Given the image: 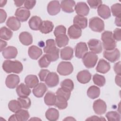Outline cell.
<instances>
[{
    "label": "cell",
    "instance_id": "1",
    "mask_svg": "<svg viewBox=\"0 0 121 121\" xmlns=\"http://www.w3.org/2000/svg\"><path fill=\"white\" fill-rule=\"evenodd\" d=\"M3 69L8 73H14L19 74L23 69V66L21 62L16 60H5L2 64Z\"/></svg>",
    "mask_w": 121,
    "mask_h": 121
},
{
    "label": "cell",
    "instance_id": "2",
    "mask_svg": "<svg viewBox=\"0 0 121 121\" xmlns=\"http://www.w3.org/2000/svg\"><path fill=\"white\" fill-rule=\"evenodd\" d=\"M101 40L105 50H111L115 48L116 43L113 37L112 32L109 31L104 32L101 35Z\"/></svg>",
    "mask_w": 121,
    "mask_h": 121
},
{
    "label": "cell",
    "instance_id": "3",
    "mask_svg": "<svg viewBox=\"0 0 121 121\" xmlns=\"http://www.w3.org/2000/svg\"><path fill=\"white\" fill-rule=\"evenodd\" d=\"M89 26L92 31L100 33L104 29V24L102 19L98 17H95L89 19Z\"/></svg>",
    "mask_w": 121,
    "mask_h": 121
},
{
    "label": "cell",
    "instance_id": "4",
    "mask_svg": "<svg viewBox=\"0 0 121 121\" xmlns=\"http://www.w3.org/2000/svg\"><path fill=\"white\" fill-rule=\"evenodd\" d=\"M98 60L97 55L92 52H87L82 58V61L87 68H92L95 65Z\"/></svg>",
    "mask_w": 121,
    "mask_h": 121
},
{
    "label": "cell",
    "instance_id": "5",
    "mask_svg": "<svg viewBox=\"0 0 121 121\" xmlns=\"http://www.w3.org/2000/svg\"><path fill=\"white\" fill-rule=\"evenodd\" d=\"M57 70L58 73L60 75H69L73 72V66L70 62L61 61L59 64Z\"/></svg>",
    "mask_w": 121,
    "mask_h": 121
},
{
    "label": "cell",
    "instance_id": "6",
    "mask_svg": "<svg viewBox=\"0 0 121 121\" xmlns=\"http://www.w3.org/2000/svg\"><path fill=\"white\" fill-rule=\"evenodd\" d=\"M103 56L110 62H114L119 59L120 52L116 48L111 50H105L103 53Z\"/></svg>",
    "mask_w": 121,
    "mask_h": 121
},
{
    "label": "cell",
    "instance_id": "7",
    "mask_svg": "<svg viewBox=\"0 0 121 121\" xmlns=\"http://www.w3.org/2000/svg\"><path fill=\"white\" fill-rule=\"evenodd\" d=\"M93 108L96 114L101 115L105 113L106 112L107 106L104 101L98 99L94 102Z\"/></svg>",
    "mask_w": 121,
    "mask_h": 121
},
{
    "label": "cell",
    "instance_id": "8",
    "mask_svg": "<svg viewBox=\"0 0 121 121\" xmlns=\"http://www.w3.org/2000/svg\"><path fill=\"white\" fill-rule=\"evenodd\" d=\"M90 51L95 53H100L103 50L101 42L96 39H91L87 43Z\"/></svg>",
    "mask_w": 121,
    "mask_h": 121
},
{
    "label": "cell",
    "instance_id": "9",
    "mask_svg": "<svg viewBox=\"0 0 121 121\" xmlns=\"http://www.w3.org/2000/svg\"><path fill=\"white\" fill-rule=\"evenodd\" d=\"M15 15L20 21L25 22L29 17L30 12L25 7H20L17 9Z\"/></svg>",
    "mask_w": 121,
    "mask_h": 121
},
{
    "label": "cell",
    "instance_id": "10",
    "mask_svg": "<svg viewBox=\"0 0 121 121\" xmlns=\"http://www.w3.org/2000/svg\"><path fill=\"white\" fill-rule=\"evenodd\" d=\"M88 47L86 43L79 42L78 43L75 48V56L79 59L82 58L87 52Z\"/></svg>",
    "mask_w": 121,
    "mask_h": 121
},
{
    "label": "cell",
    "instance_id": "11",
    "mask_svg": "<svg viewBox=\"0 0 121 121\" xmlns=\"http://www.w3.org/2000/svg\"><path fill=\"white\" fill-rule=\"evenodd\" d=\"M46 85L49 87H53L58 85L59 78L57 74L53 72H50L45 80Z\"/></svg>",
    "mask_w": 121,
    "mask_h": 121
},
{
    "label": "cell",
    "instance_id": "12",
    "mask_svg": "<svg viewBox=\"0 0 121 121\" xmlns=\"http://www.w3.org/2000/svg\"><path fill=\"white\" fill-rule=\"evenodd\" d=\"M75 10L76 13L81 16H87L89 12V8L84 2H78L75 6Z\"/></svg>",
    "mask_w": 121,
    "mask_h": 121
},
{
    "label": "cell",
    "instance_id": "13",
    "mask_svg": "<svg viewBox=\"0 0 121 121\" xmlns=\"http://www.w3.org/2000/svg\"><path fill=\"white\" fill-rule=\"evenodd\" d=\"M20 82V78L18 76L15 74H10L8 75L5 80L6 86L11 89L16 87Z\"/></svg>",
    "mask_w": 121,
    "mask_h": 121
},
{
    "label": "cell",
    "instance_id": "14",
    "mask_svg": "<svg viewBox=\"0 0 121 121\" xmlns=\"http://www.w3.org/2000/svg\"><path fill=\"white\" fill-rule=\"evenodd\" d=\"M60 4L59 1H51L47 5V12L51 16H55L58 14L60 10Z\"/></svg>",
    "mask_w": 121,
    "mask_h": 121
},
{
    "label": "cell",
    "instance_id": "15",
    "mask_svg": "<svg viewBox=\"0 0 121 121\" xmlns=\"http://www.w3.org/2000/svg\"><path fill=\"white\" fill-rule=\"evenodd\" d=\"M68 34L70 38L77 39L81 36L82 30L78 26L73 25L70 26L68 28Z\"/></svg>",
    "mask_w": 121,
    "mask_h": 121
},
{
    "label": "cell",
    "instance_id": "16",
    "mask_svg": "<svg viewBox=\"0 0 121 121\" xmlns=\"http://www.w3.org/2000/svg\"><path fill=\"white\" fill-rule=\"evenodd\" d=\"M78 81L81 84H86L88 83L91 79V74L87 70H83L79 71L77 75Z\"/></svg>",
    "mask_w": 121,
    "mask_h": 121
},
{
    "label": "cell",
    "instance_id": "17",
    "mask_svg": "<svg viewBox=\"0 0 121 121\" xmlns=\"http://www.w3.org/2000/svg\"><path fill=\"white\" fill-rule=\"evenodd\" d=\"M17 54V49L14 46H8L2 51V55L6 59H14L16 57Z\"/></svg>",
    "mask_w": 121,
    "mask_h": 121
},
{
    "label": "cell",
    "instance_id": "18",
    "mask_svg": "<svg viewBox=\"0 0 121 121\" xmlns=\"http://www.w3.org/2000/svg\"><path fill=\"white\" fill-rule=\"evenodd\" d=\"M47 90L46 85L43 83H39L33 89V93L36 97H42Z\"/></svg>",
    "mask_w": 121,
    "mask_h": 121
},
{
    "label": "cell",
    "instance_id": "19",
    "mask_svg": "<svg viewBox=\"0 0 121 121\" xmlns=\"http://www.w3.org/2000/svg\"><path fill=\"white\" fill-rule=\"evenodd\" d=\"M110 63L104 59H101L98 62L96 70L99 73L105 74L110 69Z\"/></svg>",
    "mask_w": 121,
    "mask_h": 121
},
{
    "label": "cell",
    "instance_id": "20",
    "mask_svg": "<svg viewBox=\"0 0 121 121\" xmlns=\"http://www.w3.org/2000/svg\"><path fill=\"white\" fill-rule=\"evenodd\" d=\"M6 25L11 30L13 31H17L21 26V23L20 21L15 17H10L8 18Z\"/></svg>",
    "mask_w": 121,
    "mask_h": 121
},
{
    "label": "cell",
    "instance_id": "21",
    "mask_svg": "<svg viewBox=\"0 0 121 121\" xmlns=\"http://www.w3.org/2000/svg\"><path fill=\"white\" fill-rule=\"evenodd\" d=\"M75 6V2L72 0H62L61 1L60 6L62 10L68 13H70L74 12L73 8Z\"/></svg>",
    "mask_w": 121,
    "mask_h": 121
},
{
    "label": "cell",
    "instance_id": "22",
    "mask_svg": "<svg viewBox=\"0 0 121 121\" xmlns=\"http://www.w3.org/2000/svg\"><path fill=\"white\" fill-rule=\"evenodd\" d=\"M98 15L104 19H108L111 17V10L109 7L105 4H101L97 8Z\"/></svg>",
    "mask_w": 121,
    "mask_h": 121
},
{
    "label": "cell",
    "instance_id": "23",
    "mask_svg": "<svg viewBox=\"0 0 121 121\" xmlns=\"http://www.w3.org/2000/svg\"><path fill=\"white\" fill-rule=\"evenodd\" d=\"M28 53L30 58L33 60H37L42 55L43 52L42 49L38 47L32 45L29 47Z\"/></svg>",
    "mask_w": 121,
    "mask_h": 121
},
{
    "label": "cell",
    "instance_id": "24",
    "mask_svg": "<svg viewBox=\"0 0 121 121\" xmlns=\"http://www.w3.org/2000/svg\"><path fill=\"white\" fill-rule=\"evenodd\" d=\"M16 92L19 97H26L30 94L31 90L24 83H21L17 86Z\"/></svg>",
    "mask_w": 121,
    "mask_h": 121
},
{
    "label": "cell",
    "instance_id": "25",
    "mask_svg": "<svg viewBox=\"0 0 121 121\" xmlns=\"http://www.w3.org/2000/svg\"><path fill=\"white\" fill-rule=\"evenodd\" d=\"M60 58L63 60H70L73 57V49L69 46H66L61 49Z\"/></svg>",
    "mask_w": 121,
    "mask_h": 121
},
{
    "label": "cell",
    "instance_id": "26",
    "mask_svg": "<svg viewBox=\"0 0 121 121\" xmlns=\"http://www.w3.org/2000/svg\"><path fill=\"white\" fill-rule=\"evenodd\" d=\"M42 22V19L38 16H33L29 19L28 25L29 27L33 30H39V28Z\"/></svg>",
    "mask_w": 121,
    "mask_h": 121
},
{
    "label": "cell",
    "instance_id": "27",
    "mask_svg": "<svg viewBox=\"0 0 121 121\" xmlns=\"http://www.w3.org/2000/svg\"><path fill=\"white\" fill-rule=\"evenodd\" d=\"M19 39L21 43L24 45H29L33 43V37L27 32H21L19 35Z\"/></svg>",
    "mask_w": 121,
    "mask_h": 121
},
{
    "label": "cell",
    "instance_id": "28",
    "mask_svg": "<svg viewBox=\"0 0 121 121\" xmlns=\"http://www.w3.org/2000/svg\"><path fill=\"white\" fill-rule=\"evenodd\" d=\"M54 28L53 23L49 20L42 21L40 26L39 30L43 34H47L51 32Z\"/></svg>",
    "mask_w": 121,
    "mask_h": 121
},
{
    "label": "cell",
    "instance_id": "29",
    "mask_svg": "<svg viewBox=\"0 0 121 121\" xmlns=\"http://www.w3.org/2000/svg\"><path fill=\"white\" fill-rule=\"evenodd\" d=\"M25 82L28 87L32 88L38 84L39 80L36 75H28L25 78Z\"/></svg>",
    "mask_w": 121,
    "mask_h": 121
},
{
    "label": "cell",
    "instance_id": "30",
    "mask_svg": "<svg viewBox=\"0 0 121 121\" xmlns=\"http://www.w3.org/2000/svg\"><path fill=\"white\" fill-rule=\"evenodd\" d=\"M73 24L81 29H85L87 26V19L85 17L77 15L74 17Z\"/></svg>",
    "mask_w": 121,
    "mask_h": 121
},
{
    "label": "cell",
    "instance_id": "31",
    "mask_svg": "<svg viewBox=\"0 0 121 121\" xmlns=\"http://www.w3.org/2000/svg\"><path fill=\"white\" fill-rule=\"evenodd\" d=\"M45 115L47 120L51 121H55L59 119V112L55 108H50L46 111Z\"/></svg>",
    "mask_w": 121,
    "mask_h": 121
},
{
    "label": "cell",
    "instance_id": "32",
    "mask_svg": "<svg viewBox=\"0 0 121 121\" xmlns=\"http://www.w3.org/2000/svg\"><path fill=\"white\" fill-rule=\"evenodd\" d=\"M69 41V38L66 34L59 35L55 38V43L57 45L60 47H63L67 45Z\"/></svg>",
    "mask_w": 121,
    "mask_h": 121
},
{
    "label": "cell",
    "instance_id": "33",
    "mask_svg": "<svg viewBox=\"0 0 121 121\" xmlns=\"http://www.w3.org/2000/svg\"><path fill=\"white\" fill-rule=\"evenodd\" d=\"M100 94V88L95 86H90L87 91V95L91 99H94L99 96Z\"/></svg>",
    "mask_w": 121,
    "mask_h": 121
},
{
    "label": "cell",
    "instance_id": "34",
    "mask_svg": "<svg viewBox=\"0 0 121 121\" xmlns=\"http://www.w3.org/2000/svg\"><path fill=\"white\" fill-rule=\"evenodd\" d=\"M67 100L64 97L56 95V102L54 105L60 110H63L67 108L68 106Z\"/></svg>",
    "mask_w": 121,
    "mask_h": 121
},
{
    "label": "cell",
    "instance_id": "35",
    "mask_svg": "<svg viewBox=\"0 0 121 121\" xmlns=\"http://www.w3.org/2000/svg\"><path fill=\"white\" fill-rule=\"evenodd\" d=\"M59 49L55 47L46 52V55L51 61H55L59 58Z\"/></svg>",
    "mask_w": 121,
    "mask_h": 121
},
{
    "label": "cell",
    "instance_id": "36",
    "mask_svg": "<svg viewBox=\"0 0 121 121\" xmlns=\"http://www.w3.org/2000/svg\"><path fill=\"white\" fill-rule=\"evenodd\" d=\"M56 95L52 92H47L44 98V101L45 104L48 106H52L55 104L56 102Z\"/></svg>",
    "mask_w": 121,
    "mask_h": 121
},
{
    "label": "cell",
    "instance_id": "37",
    "mask_svg": "<svg viewBox=\"0 0 121 121\" xmlns=\"http://www.w3.org/2000/svg\"><path fill=\"white\" fill-rule=\"evenodd\" d=\"M13 36V32L8 28L3 26L0 29V37L1 39L10 40Z\"/></svg>",
    "mask_w": 121,
    "mask_h": 121
},
{
    "label": "cell",
    "instance_id": "38",
    "mask_svg": "<svg viewBox=\"0 0 121 121\" xmlns=\"http://www.w3.org/2000/svg\"><path fill=\"white\" fill-rule=\"evenodd\" d=\"M15 115L17 121H26L28 120L29 118L28 111L21 109L15 112Z\"/></svg>",
    "mask_w": 121,
    "mask_h": 121
},
{
    "label": "cell",
    "instance_id": "39",
    "mask_svg": "<svg viewBox=\"0 0 121 121\" xmlns=\"http://www.w3.org/2000/svg\"><path fill=\"white\" fill-rule=\"evenodd\" d=\"M61 87L64 89L71 92L74 88V83L70 79H65L63 80L60 83Z\"/></svg>",
    "mask_w": 121,
    "mask_h": 121
},
{
    "label": "cell",
    "instance_id": "40",
    "mask_svg": "<svg viewBox=\"0 0 121 121\" xmlns=\"http://www.w3.org/2000/svg\"><path fill=\"white\" fill-rule=\"evenodd\" d=\"M8 107L10 111L13 112H16L22 108L19 101L16 100L10 101L8 104Z\"/></svg>",
    "mask_w": 121,
    "mask_h": 121
},
{
    "label": "cell",
    "instance_id": "41",
    "mask_svg": "<svg viewBox=\"0 0 121 121\" xmlns=\"http://www.w3.org/2000/svg\"><path fill=\"white\" fill-rule=\"evenodd\" d=\"M93 80L95 84L99 86H104L106 82L104 77L98 74H95L93 76Z\"/></svg>",
    "mask_w": 121,
    "mask_h": 121
},
{
    "label": "cell",
    "instance_id": "42",
    "mask_svg": "<svg viewBox=\"0 0 121 121\" xmlns=\"http://www.w3.org/2000/svg\"><path fill=\"white\" fill-rule=\"evenodd\" d=\"M17 100L20 103L22 108L28 109L30 108L31 104L30 99L26 97H19L17 98Z\"/></svg>",
    "mask_w": 121,
    "mask_h": 121
},
{
    "label": "cell",
    "instance_id": "43",
    "mask_svg": "<svg viewBox=\"0 0 121 121\" xmlns=\"http://www.w3.org/2000/svg\"><path fill=\"white\" fill-rule=\"evenodd\" d=\"M105 116L109 121H119L121 120L120 114L116 111H110L108 112Z\"/></svg>",
    "mask_w": 121,
    "mask_h": 121
},
{
    "label": "cell",
    "instance_id": "44",
    "mask_svg": "<svg viewBox=\"0 0 121 121\" xmlns=\"http://www.w3.org/2000/svg\"><path fill=\"white\" fill-rule=\"evenodd\" d=\"M112 15L116 17H121V5L120 3H115L111 6Z\"/></svg>",
    "mask_w": 121,
    "mask_h": 121
},
{
    "label": "cell",
    "instance_id": "45",
    "mask_svg": "<svg viewBox=\"0 0 121 121\" xmlns=\"http://www.w3.org/2000/svg\"><path fill=\"white\" fill-rule=\"evenodd\" d=\"M51 62L46 54H44L39 60L38 64L39 66L42 68H47L50 65Z\"/></svg>",
    "mask_w": 121,
    "mask_h": 121
},
{
    "label": "cell",
    "instance_id": "46",
    "mask_svg": "<svg viewBox=\"0 0 121 121\" xmlns=\"http://www.w3.org/2000/svg\"><path fill=\"white\" fill-rule=\"evenodd\" d=\"M56 95H60L65 97L67 100H68L70 96L71 92L67 91L62 87L59 88L56 92Z\"/></svg>",
    "mask_w": 121,
    "mask_h": 121
},
{
    "label": "cell",
    "instance_id": "47",
    "mask_svg": "<svg viewBox=\"0 0 121 121\" xmlns=\"http://www.w3.org/2000/svg\"><path fill=\"white\" fill-rule=\"evenodd\" d=\"M56 47L55 41L53 39H48L46 41V45L43 48V52L46 53L51 49Z\"/></svg>",
    "mask_w": 121,
    "mask_h": 121
},
{
    "label": "cell",
    "instance_id": "48",
    "mask_svg": "<svg viewBox=\"0 0 121 121\" xmlns=\"http://www.w3.org/2000/svg\"><path fill=\"white\" fill-rule=\"evenodd\" d=\"M66 28L63 25H59L56 26L54 31V34L55 37L61 34H66Z\"/></svg>",
    "mask_w": 121,
    "mask_h": 121
},
{
    "label": "cell",
    "instance_id": "49",
    "mask_svg": "<svg viewBox=\"0 0 121 121\" xmlns=\"http://www.w3.org/2000/svg\"><path fill=\"white\" fill-rule=\"evenodd\" d=\"M87 2L90 8L92 9H96L102 4V1L101 0H88Z\"/></svg>",
    "mask_w": 121,
    "mask_h": 121
},
{
    "label": "cell",
    "instance_id": "50",
    "mask_svg": "<svg viewBox=\"0 0 121 121\" xmlns=\"http://www.w3.org/2000/svg\"><path fill=\"white\" fill-rule=\"evenodd\" d=\"M49 73L50 71L48 69H41L38 74V76L40 80L42 81H45L46 78Z\"/></svg>",
    "mask_w": 121,
    "mask_h": 121
},
{
    "label": "cell",
    "instance_id": "51",
    "mask_svg": "<svg viewBox=\"0 0 121 121\" xmlns=\"http://www.w3.org/2000/svg\"><path fill=\"white\" fill-rule=\"evenodd\" d=\"M36 4V1L33 0H25L24 3V6L28 9H32Z\"/></svg>",
    "mask_w": 121,
    "mask_h": 121
},
{
    "label": "cell",
    "instance_id": "52",
    "mask_svg": "<svg viewBox=\"0 0 121 121\" xmlns=\"http://www.w3.org/2000/svg\"><path fill=\"white\" fill-rule=\"evenodd\" d=\"M121 29L119 28H116L114 31L113 34H112L113 37L115 40H116L117 41H120L121 40Z\"/></svg>",
    "mask_w": 121,
    "mask_h": 121
},
{
    "label": "cell",
    "instance_id": "53",
    "mask_svg": "<svg viewBox=\"0 0 121 121\" xmlns=\"http://www.w3.org/2000/svg\"><path fill=\"white\" fill-rule=\"evenodd\" d=\"M114 70L117 75H121V61H119L116 63L113 67Z\"/></svg>",
    "mask_w": 121,
    "mask_h": 121
},
{
    "label": "cell",
    "instance_id": "54",
    "mask_svg": "<svg viewBox=\"0 0 121 121\" xmlns=\"http://www.w3.org/2000/svg\"><path fill=\"white\" fill-rule=\"evenodd\" d=\"M0 23H3L4 22L7 18V13L3 9H0Z\"/></svg>",
    "mask_w": 121,
    "mask_h": 121
},
{
    "label": "cell",
    "instance_id": "55",
    "mask_svg": "<svg viewBox=\"0 0 121 121\" xmlns=\"http://www.w3.org/2000/svg\"><path fill=\"white\" fill-rule=\"evenodd\" d=\"M102 121V120H105V119L103 117H98L97 116H92L91 117H89L88 118L86 119V121Z\"/></svg>",
    "mask_w": 121,
    "mask_h": 121
},
{
    "label": "cell",
    "instance_id": "56",
    "mask_svg": "<svg viewBox=\"0 0 121 121\" xmlns=\"http://www.w3.org/2000/svg\"><path fill=\"white\" fill-rule=\"evenodd\" d=\"M0 52H2L5 48L6 46L7 45V43L4 40L0 39Z\"/></svg>",
    "mask_w": 121,
    "mask_h": 121
},
{
    "label": "cell",
    "instance_id": "57",
    "mask_svg": "<svg viewBox=\"0 0 121 121\" xmlns=\"http://www.w3.org/2000/svg\"><path fill=\"white\" fill-rule=\"evenodd\" d=\"M115 81L116 85L121 86V75H117L115 77Z\"/></svg>",
    "mask_w": 121,
    "mask_h": 121
},
{
    "label": "cell",
    "instance_id": "58",
    "mask_svg": "<svg viewBox=\"0 0 121 121\" xmlns=\"http://www.w3.org/2000/svg\"><path fill=\"white\" fill-rule=\"evenodd\" d=\"M15 5L17 7H20L23 4H24L25 1H20V0H14V1Z\"/></svg>",
    "mask_w": 121,
    "mask_h": 121
},
{
    "label": "cell",
    "instance_id": "59",
    "mask_svg": "<svg viewBox=\"0 0 121 121\" xmlns=\"http://www.w3.org/2000/svg\"><path fill=\"white\" fill-rule=\"evenodd\" d=\"M115 24L118 26L120 27L121 26V17H116L115 19Z\"/></svg>",
    "mask_w": 121,
    "mask_h": 121
},
{
    "label": "cell",
    "instance_id": "60",
    "mask_svg": "<svg viewBox=\"0 0 121 121\" xmlns=\"http://www.w3.org/2000/svg\"><path fill=\"white\" fill-rule=\"evenodd\" d=\"M9 121H17V118H16V115H15V114H13V115H12L11 116H10V117L9 118Z\"/></svg>",
    "mask_w": 121,
    "mask_h": 121
},
{
    "label": "cell",
    "instance_id": "61",
    "mask_svg": "<svg viewBox=\"0 0 121 121\" xmlns=\"http://www.w3.org/2000/svg\"><path fill=\"white\" fill-rule=\"evenodd\" d=\"M64 121L65 120V121H72V120H74V121H75L76 119L73 118V117H67V118H66L65 119H64L63 120Z\"/></svg>",
    "mask_w": 121,
    "mask_h": 121
},
{
    "label": "cell",
    "instance_id": "62",
    "mask_svg": "<svg viewBox=\"0 0 121 121\" xmlns=\"http://www.w3.org/2000/svg\"><path fill=\"white\" fill-rule=\"evenodd\" d=\"M0 7H2L4 6L5 5L6 2H7V0H0Z\"/></svg>",
    "mask_w": 121,
    "mask_h": 121
}]
</instances>
